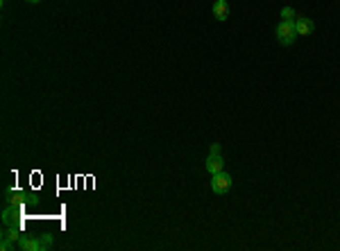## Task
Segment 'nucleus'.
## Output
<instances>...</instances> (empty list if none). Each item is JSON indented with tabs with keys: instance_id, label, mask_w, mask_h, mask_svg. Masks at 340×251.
<instances>
[{
	"instance_id": "1",
	"label": "nucleus",
	"mask_w": 340,
	"mask_h": 251,
	"mask_svg": "<svg viewBox=\"0 0 340 251\" xmlns=\"http://www.w3.org/2000/svg\"><path fill=\"white\" fill-rule=\"evenodd\" d=\"M297 38V30H295V21H281L277 25V41L281 46H293Z\"/></svg>"
},
{
	"instance_id": "2",
	"label": "nucleus",
	"mask_w": 340,
	"mask_h": 251,
	"mask_svg": "<svg viewBox=\"0 0 340 251\" xmlns=\"http://www.w3.org/2000/svg\"><path fill=\"white\" fill-rule=\"evenodd\" d=\"M3 224L5 226H18L23 229V206H5L3 211Z\"/></svg>"
},
{
	"instance_id": "3",
	"label": "nucleus",
	"mask_w": 340,
	"mask_h": 251,
	"mask_svg": "<svg viewBox=\"0 0 340 251\" xmlns=\"http://www.w3.org/2000/svg\"><path fill=\"white\" fill-rule=\"evenodd\" d=\"M231 188V175H227L225 170L218 172V175H211V190L216 195H227Z\"/></svg>"
},
{
	"instance_id": "4",
	"label": "nucleus",
	"mask_w": 340,
	"mask_h": 251,
	"mask_svg": "<svg viewBox=\"0 0 340 251\" xmlns=\"http://www.w3.org/2000/svg\"><path fill=\"white\" fill-rule=\"evenodd\" d=\"M27 199H30V195L25 190H18V188H7L5 190V204L9 206H25Z\"/></svg>"
},
{
	"instance_id": "5",
	"label": "nucleus",
	"mask_w": 340,
	"mask_h": 251,
	"mask_svg": "<svg viewBox=\"0 0 340 251\" xmlns=\"http://www.w3.org/2000/svg\"><path fill=\"white\" fill-rule=\"evenodd\" d=\"M225 170V158L220 156V152H209L207 156V172L209 175H218Z\"/></svg>"
},
{
	"instance_id": "6",
	"label": "nucleus",
	"mask_w": 340,
	"mask_h": 251,
	"mask_svg": "<svg viewBox=\"0 0 340 251\" xmlns=\"http://www.w3.org/2000/svg\"><path fill=\"white\" fill-rule=\"evenodd\" d=\"M295 30H297V36H309V34H313V32H315L313 18L297 16V18H295Z\"/></svg>"
},
{
	"instance_id": "7",
	"label": "nucleus",
	"mask_w": 340,
	"mask_h": 251,
	"mask_svg": "<svg viewBox=\"0 0 340 251\" xmlns=\"http://www.w3.org/2000/svg\"><path fill=\"white\" fill-rule=\"evenodd\" d=\"M213 18H218L220 23L229 18V5H227V0H216L213 3Z\"/></svg>"
},
{
	"instance_id": "8",
	"label": "nucleus",
	"mask_w": 340,
	"mask_h": 251,
	"mask_svg": "<svg viewBox=\"0 0 340 251\" xmlns=\"http://www.w3.org/2000/svg\"><path fill=\"white\" fill-rule=\"evenodd\" d=\"M16 244L21 251H41V242L37 238H30V235H21V240Z\"/></svg>"
},
{
	"instance_id": "9",
	"label": "nucleus",
	"mask_w": 340,
	"mask_h": 251,
	"mask_svg": "<svg viewBox=\"0 0 340 251\" xmlns=\"http://www.w3.org/2000/svg\"><path fill=\"white\" fill-rule=\"evenodd\" d=\"M21 229L18 226H5L3 229V238H7V240H12V242H18L21 240Z\"/></svg>"
},
{
	"instance_id": "10",
	"label": "nucleus",
	"mask_w": 340,
	"mask_h": 251,
	"mask_svg": "<svg viewBox=\"0 0 340 251\" xmlns=\"http://www.w3.org/2000/svg\"><path fill=\"white\" fill-rule=\"evenodd\" d=\"M297 18V14H295L293 7H284L281 9V21H295Z\"/></svg>"
},
{
	"instance_id": "11",
	"label": "nucleus",
	"mask_w": 340,
	"mask_h": 251,
	"mask_svg": "<svg viewBox=\"0 0 340 251\" xmlns=\"http://www.w3.org/2000/svg\"><path fill=\"white\" fill-rule=\"evenodd\" d=\"M39 242H41V251L50 249V247H52V235H50V233H43L41 238H39Z\"/></svg>"
},
{
	"instance_id": "12",
	"label": "nucleus",
	"mask_w": 340,
	"mask_h": 251,
	"mask_svg": "<svg viewBox=\"0 0 340 251\" xmlns=\"http://www.w3.org/2000/svg\"><path fill=\"white\" fill-rule=\"evenodd\" d=\"M0 249H3V251L14 249V242H12V240H7V238H3V242H0Z\"/></svg>"
},
{
	"instance_id": "13",
	"label": "nucleus",
	"mask_w": 340,
	"mask_h": 251,
	"mask_svg": "<svg viewBox=\"0 0 340 251\" xmlns=\"http://www.w3.org/2000/svg\"><path fill=\"white\" fill-rule=\"evenodd\" d=\"M209 152H220V145H218V143H213L211 147H209Z\"/></svg>"
},
{
	"instance_id": "14",
	"label": "nucleus",
	"mask_w": 340,
	"mask_h": 251,
	"mask_svg": "<svg viewBox=\"0 0 340 251\" xmlns=\"http://www.w3.org/2000/svg\"><path fill=\"white\" fill-rule=\"evenodd\" d=\"M27 3H32V5H37V3H41V0H27Z\"/></svg>"
}]
</instances>
